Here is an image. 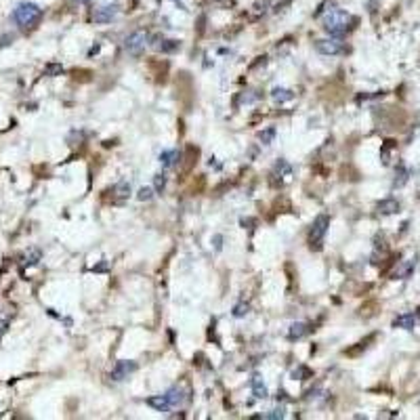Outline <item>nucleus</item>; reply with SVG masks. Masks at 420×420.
Returning <instances> with one entry per match:
<instances>
[{
  "label": "nucleus",
  "mask_w": 420,
  "mask_h": 420,
  "mask_svg": "<svg viewBox=\"0 0 420 420\" xmlns=\"http://www.w3.org/2000/svg\"><path fill=\"white\" fill-rule=\"evenodd\" d=\"M40 17H42V8L34 2H21V4H17V8L13 11V21L23 29L34 27L40 21Z\"/></svg>",
  "instance_id": "f03ea898"
},
{
  "label": "nucleus",
  "mask_w": 420,
  "mask_h": 420,
  "mask_svg": "<svg viewBox=\"0 0 420 420\" xmlns=\"http://www.w3.org/2000/svg\"><path fill=\"white\" fill-rule=\"evenodd\" d=\"M179 158H181V153L177 149H166V151L160 153V162H162L164 168H172L179 162Z\"/></svg>",
  "instance_id": "9d476101"
},
{
  "label": "nucleus",
  "mask_w": 420,
  "mask_h": 420,
  "mask_svg": "<svg viewBox=\"0 0 420 420\" xmlns=\"http://www.w3.org/2000/svg\"><path fill=\"white\" fill-rule=\"evenodd\" d=\"M164 395H166V399L170 402V406H172V408H177V406H181L183 402H185V395H183V391H181L179 387L168 389V391L164 393Z\"/></svg>",
  "instance_id": "2eb2a0df"
},
{
  "label": "nucleus",
  "mask_w": 420,
  "mask_h": 420,
  "mask_svg": "<svg viewBox=\"0 0 420 420\" xmlns=\"http://www.w3.org/2000/svg\"><path fill=\"white\" fill-rule=\"evenodd\" d=\"M416 326V315L414 313H404V315H397L393 320V328H404V330H412Z\"/></svg>",
  "instance_id": "6e6552de"
},
{
  "label": "nucleus",
  "mask_w": 420,
  "mask_h": 420,
  "mask_svg": "<svg viewBox=\"0 0 420 420\" xmlns=\"http://www.w3.org/2000/svg\"><path fill=\"white\" fill-rule=\"evenodd\" d=\"M275 175H280L282 179L290 177V175H292V168H290V164L286 162V160H280L278 164H275Z\"/></svg>",
  "instance_id": "a211bd4d"
},
{
  "label": "nucleus",
  "mask_w": 420,
  "mask_h": 420,
  "mask_svg": "<svg viewBox=\"0 0 420 420\" xmlns=\"http://www.w3.org/2000/svg\"><path fill=\"white\" fill-rule=\"evenodd\" d=\"M252 101H257V95H242V103H252Z\"/></svg>",
  "instance_id": "c85d7f7f"
},
{
  "label": "nucleus",
  "mask_w": 420,
  "mask_h": 420,
  "mask_svg": "<svg viewBox=\"0 0 420 420\" xmlns=\"http://www.w3.org/2000/svg\"><path fill=\"white\" fill-rule=\"evenodd\" d=\"M246 313H248V305H244V303L235 305V309H233V315H235V317H244Z\"/></svg>",
  "instance_id": "5701e85b"
},
{
  "label": "nucleus",
  "mask_w": 420,
  "mask_h": 420,
  "mask_svg": "<svg viewBox=\"0 0 420 420\" xmlns=\"http://www.w3.org/2000/svg\"><path fill=\"white\" fill-rule=\"evenodd\" d=\"M164 187H166V179H164V175H156V191H162Z\"/></svg>",
  "instance_id": "bb28decb"
},
{
  "label": "nucleus",
  "mask_w": 420,
  "mask_h": 420,
  "mask_svg": "<svg viewBox=\"0 0 420 420\" xmlns=\"http://www.w3.org/2000/svg\"><path fill=\"white\" fill-rule=\"evenodd\" d=\"M290 4V0H273V11L278 13V11H282L284 6H288Z\"/></svg>",
  "instance_id": "393cba45"
},
{
  "label": "nucleus",
  "mask_w": 420,
  "mask_h": 420,
  "mask_svg": "<svg viewBox=\"0 0 420 420\" xmlns=\"http://www.w3.org/2000/svg\"><path fill=\"white\" fill-rule=\"evenodd\" d=\"M78 2H88V0H78Z\"/></svg>",
  "instance_id": "c756f323"
},
{
  "label": "nucleus",
  "mask_w": 420,
  "mask_h": 420,
  "mask_svg": "<svg viewBox=\"0 0 420 420\" xmlns=\"http://www.w3.org/2000/svg\"><path fill=\"white\" fill-rule=\"evenodd\" d=\"M328 227H330V217H328V214H320V217L313 221L311 231H309V244H311V248L320 250V246L324 242V235H326Z\"/></svg>",
  "instance_id": "7ed1b4c3"
},
{
  "label": "nucleus",
  "mask_w": 420,
  "mask_h": 420,
  "mask_svg": "<svg viewBox=\"0 0 420 420\" xmlns=\"http://www.w3.org/2000/svg\"><path fill=\"white\" fill-rule=\"evenodd\" d=\"M147 42H149V34L145 32V29H135L132 34L126 36V40H124V48L128 50L130 55L139 57L143 50H145Z\"/></svg>",
  "instance_id": "20e7f679"
},
{
  "label": "nucleus",
  "mask_w": 420,
  "mask_h": 420,
  "mask_svg": "<svg viewBox=\"0 0 420 420\" xmlns=\"http://www.w3.org/2000/svg\"><path fill=\"white\" fill-rule=\"evenodd\" d=\"M250 387H252V393L254 397H259V399H265L269 393H267V387H265L263 383V378L257 374V376H252V381H250Z\"/></svg>",
  "instance_id": "f8f14e48"
},
{
  "label": "nucleus",
  "mask_w": 420,
  "mask_h": 420,
  "mask_svg": "<svg viewBox=\"0 0 420 420\" xmlns=\"http://www.w3.org/2000/svg\"><path fill=\"white\" fill-rule=\"evenodd\" d=\"M357 23V17L351 13L341 11V8H332L330 13L324 17V29L332 36H345L347 32H351Z\"/></svg>",
  "instance_id": "f257e3e1"
},
{
  "label": "nucleus",
  "mask_w": 420,
  "mask_h": 420,
  "mask_svg": "<svg viewBox=\"0 0 420 420\" xmlns=\"http://www.w3.org/2000/svg\"><path fill=\"white\" fill-rule=\"evenodd\" d=\"M271 97L273 101H278V103H286V101H292L294 99V93L290 88H273L271 90Z\"/></svg>",
  "instance_id": "dca6fc26"
},
{
  "label": "nucleus",
  "mask_w": 420,
  "mask_h": 420,
  "mask_svg": "<svg viewBox=\"0 0 420 420\" xmlns=\"http://www.w3.org/2000/svg\"><path fill=\"white\" fill-rule=\"evenodd\" d=\"M59 71H63V67H61V65H48L44 74L46 76H53V74H59Z\"/></svg>",
  "instance_id": "cd10ccee"
},
{
  "label": "nucleus",
  "mask_w": 420,
  "mask_h": 420,
  "mask_svg": "<svg viewBox=\"0 0 420 420\" xmlns=\"http://www.w3.org/2000/svg\"><path fill=\"white\" fill-rule=\"evenodd\" d=\"M406 181H408V168H404V166H399V168H397V179H395V187H402V185H406Z\"/></svg>",
  "instance_id": "6ab92c4d"
},
{
  "label": "nucleus",
  "mask_w": 420,
  "mask_h": 420,
  "mask_svg": "<svg viewBox=\"0 0 420 420\" xmlns=\"http://www.w3.org/2000/svg\"><path fill=\"white\" fill-rule=\"evenodd\" d=\"M305 334H309V326L303 324V322H299V324H292V326H290L288 339H290V341H299V339H303Z\"/></svg>",
  "instance_id": "4468645a"
},
{
  "label": "nucleus",
  "mask_w": 420,
  "mask_h": 420,
  "mask_svg": "<svg viewBox=\"0 0 420 420\" xmlns=\"http://www.w3.org/2000/svg\"><path fill=\"white\" fill-rule=\"evenodd\" d=\"M263 418H284V408H280V410H271L269 414H263Z\"/></svg>",
  "instance_id": "a878e982"
},
{
  "label": "nucleus",
  "mask_w": 420,
  "mask_h": 420,
  "mask_svg": "<svg viewBox=\"0 0 420 420\" xmlns=\"http://www.w3.org/2000/svg\"><path fill=\"white\" fill-rule=\"evenodd\" d=\"M151 196H153V193H151V187H141V189H139V193H137V198H139L141 202L151 200Z\"/></svg>",
  "instance_id": "4be33fe9"
},
{
  "label": "nucleus",
  "mask_w": 420,
  "mask_h": 420,
  "mask_svg": "<svg viewBox=\"0 0 420 420\" xmlns=\"http://www.w3.org/2000/svg\"><path fill=\"white\" fill-rule=\"evenodd\" d=\"M273 137H275V130H273V128L261 132V141H263V145H269V143L273 141Z\"/></svg>",
  "instance_id": "412c9836"
},
{
  "label": "nucleus",
  "mask_w": 420,
  "mask_h": 420,
  "mask_svg": "<svg viewBox=\"0 0 420 420\" xmlns=\"http://www.w3.org/2000/svg\"><path fill=\"white\" fill-rule=\"evenodd\" d=\"M118 15H120V6H116V4L99 6V8H95V13H93V21L95 23H111Z\"/></svg>",
  "instance_id": "423d86ee"
},
{
  "label": "nucleus",
  "mask_w": 420,
  "mask_h": 420,
  "mask_svg": "<svg viewBox=\"0 0 420 420\" xmlns=\"http://www.w3.org/2000/svg\"><path fill=\"white\" fill-rule=\"evenodd\" d=\"M376 208H378V212H381V214H395L399 210V202L395 198H387L383 202H378Z\"/></svg>",
  "instance_id": "ddd939ff"
},
{
  "label": "nucleus",
  "mask_w": 420,
  "mask_h": 420,
  "mask_svg": "<svg viewBox=\"0 0 420 420\" xmlns=\"http://www.w3.org/2000/svg\"><path fill=\"white\" fill-rule=\"evenodd\" d=\"M153 46H156L160 53H175V50H179V46H181V42L179 40H156V42H153Z\"/></svg>",
  "instance_id": "9b49d317"
},
{
  "label": "nucleus",
  "mask_w": 420,
  "mask_h": 420,
  "mask_svg": "<svg viewBox=\"0 0 420 420\" xmlns=\"http://www.w3.org/2000/svg\"><path fill=\"white\" fill-rule=\"evenodd\" d=\"M315 50L320 55L334 57V55L345 53V44L341 42V40H317V42H315Z\"/></svg>",
  "instance_id": "39448f33"
},
{
  "label": "nucleus",
  "mask_w": 420,
  "mask_h": 420,
  "mask_svg": "<svg viewBox=\"0 0 420 420\" xmlns=\"http://www.w3.org/2000/svg\"><path fill=\"white\" fill-rule=\"evenodd\" d=\"M147 404L153 410H158V412H170V410H172V406H170V402L166 399V395H153V397L147 399Z\"/></svg>",
  "instance_id": "1a4fd4ad"
},
{
  "label": "nucleus",
  "mask_w": 420,
  "mask_h": 420,
  "mask_svg": "<svg viewBox=\"0 0 420 420\" xmlns=\"http://www.w3.org/2000/svg\"><path fill=\"white\" fill-rule=\"evenodd\" d=\"M25 259H27V261H25L27 265H36V263L40 261V250H32V254H29V257H25Z\"/></svg>",
  "instance_id": "b1692460"
},
{
  "label": "nucleus",
  "mask_w": 420,
  "mask_h": 420,
  "mask_svg": "<svg viewBox=\"0 0 420 420\" xmlns=\"http://www.w3.org/2000/svg\"><path fill=\"white\" fill-rule=\"evenodd\" d=\"M414 267H416V259H410L406 265H402L393 275H395V280H406V278H410V273L414 271Z\"/></svg>",
  "instance_id": "f3484780"
},
{
  "label": "nucleus",
  "mask_w": 420,
  "mask_h": 420,
  "mask_svg": "<svg viewBox=\"0 0 420 420\" xmlns=\"http://www.w3.org/2000/svg\"><path fill=\"white\" fill-rule=\"evenodd\" d=\"M132 372H137V364L135 362H126V360H122L114 366V370H111V381H124V378H128Z\"/></svg>",
  "instance_id": "0eeeda50"
},
{
  "label": "nucleus",
  "mask_w": 420,
  "mask_h": 420,
  "mask_svg": "<svg viewBox=\"0 0 420 420\" xmlns=\"http://www.w3.org/2000/svg\"><path fill=\"white\" fill-rule=\"evenodd\" d=\"M309 376H311V370H309V368H305V366H299L292 372V378H299V381H305V378H309Z\"/></svg>",
  "instance_id": "aec40b11"
}]
</instances>
